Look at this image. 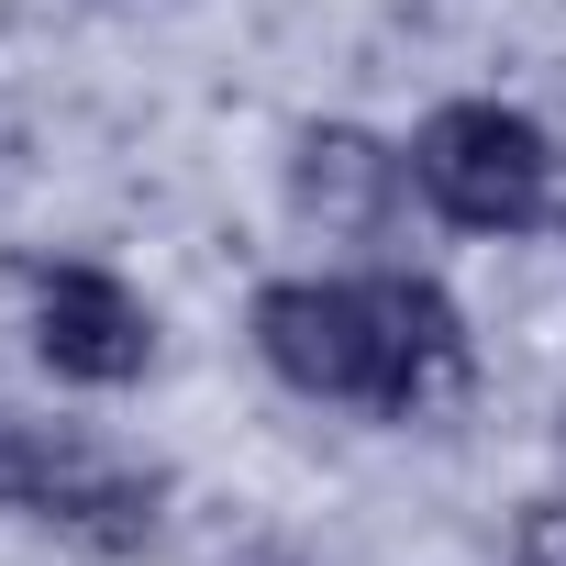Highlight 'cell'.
Here are the masks:
<instances>
[{
  "mask_svg": "<svg viewBox=\"0 0 566 566\" xmlns=\"http://www.w3.org/2000/svg\"><path fill=\"white\" fill-rule=\"evenodd\" d=\"M255 356L312 400L422 411L455 378V312L422 277H277L255 301Z\"/></svg>",
  "mask_w": 566,
  "mask_h": 566,
  "instance_id": "1",
  "label": "cell"
},
{
  "mask_svg": "<svg viewBox=\"0 0 566 566\" xmlns=\"http://www.w3.org/2000/svg\"><path fill=\"white\" fill-rule=\"evenodd\" d=\"M411 167H422L433 211L467 222V233H522L544 211V134L522 112H500V101H444L422 123Z\"/></svg>",
  "mask_w": 566,
  "mask_h": 566,
  "instance_id": "2",
  "label": "cell"
},
{
  "mask_svg": "<svg viewBox=\"0 0 566 566\" xmlns=\"http://www.w3.org/2000/svg\"><path fill=\"white\" fill-rule=\"evenodd\" d=\"M156 478H134V467H112V455H90L78 433H45V422H12L0 411V511H34V522H67V533H90V544H156Z\"/></svg>",
  "mask_w": 566,
  "mask_h": 566,
  "instance_id": "3",
  "label": "cell"
},
{
  "mask_svg": "<svg viewBox=\"0 0 566 566\" xmlns=\"http://www.w3.org/2000/svg\"><path fill=\"white\" fill-rule=\"evenodd\" d=\"M34 356L56 378L123 389V378H145L156 323H145V301L123 290V277H101V266H34Z\"/></svg>",
  "mask_w": 566,
  "mask_h": 566,
  "instance_id": "4",
  "label": "cell"
},
{
  "mask_svg": "<svg viewBox=\"0 0 566 566\" xmlns=\"http://www.w3.org/2000/svg\"><path fill=\"white\" fill-rule=\"evenodd\" d=\"M389 189H400V156H389L378 134H356V123H323V134H301V156H290V200H301L323 233H378Z\"/></svg>",
  "mask_w": 566,
  "mask_h": 566,
  "instance_id": "5",
  "label": "cell"
},
{
  "mask_svg": "<svg viewBox=\"0 0 566 566\" xmlns=\"http://www.w3.org/2000/svg\"><path fill=\"white\" fill-rule=\"evenodd\" d=\"M511 566H566V500H533V511H522Z\"/></svg>",
  "mask_w": 566,
  "mask_h": 566,
  "instance_id": "6",
  "label": "cell"
}]
</instances>
